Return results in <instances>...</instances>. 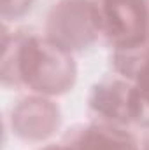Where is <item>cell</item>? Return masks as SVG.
<instances>
[{
  "mask_svg": "<svg viewBox=\"0 0 149 150\" xmlns=\"http://www.w3.org/2000/svg\"><path fill=\"white\" fill-rule=\"evenodd\" d=\"M74 150H142L135 136L126 127L105 122H91L81 126L67 142Z\"/></svg>",
  "mask_w": 149,
  "mask_h": 150,
  "instance_id": "52a82bcc",
  "label": "cell"
},
{
  "mask_svg": "<svg viewBox=\"0 0 149 150\" xmlns=\"http://www.w3.org/2000/svg\"><path fill=\"white\" fill-rule=\"evenodd\" d=\"M90 113L98 122L128 127L133 124V84L119 74L100 79L88 96Z\"/></svg>",
  "mask_w": 149,
  "mask_h": 150,
  "instance_id": "5b68a950",
  "label": "cell"
},
{
  "mask_svg": "<svg viewBox=\"0 0 149 150\" xmlns=\"http://www.w3.org/2000/svg\"><path fill=\"white\" fill-rule=\"evenodd\" d=\"M35 0H0V14L4 25L23 19L34 7Z\"/></svg>",
  "mask_w": 149,
  "mask_h": 150,
  "instance_id": "ba28073f",
  "label": "cell"
},
{
  "mask_svg": "<svg viewBox=\"0 0 149 150\" xmlns=\"http://www.w3.org/2000/svg\"><path fill=\"white\" fill-rule=\"evenodd\" d=\"M39 150H74V149L67 142H63V143H47V145L40 147Z\"/></svg>",
  "mask_w": 149,
  "mask_h": 150,
  "instance_id": "9c48e42d",
  "label": "cell"
},
{
  "mask_svg": "<svg viewBox=\"0 0 149 150\" xmlns=\"http://www.w3.org/2000/svg\"><path fill=\"white\" fill-rule=\"evenodd\" d=\"M142 150H149V136L144 140V143H142Z\"/></svg>",
  "mask_w": 149,
  "mask_h": 150,
  "instance_id": "30bf717a",
  "label": "cell"
},
{
  "mask_svg": "<svg viewBox=\"0 0 149 150\" xmlns=\"http://www.w3.org/2000/svg\"><path fill=\"white\" fill-rule=\"evenodd\" d=\"M0 77L4 87L58 98L74 89L77 63L72 52L47 37L9 32V25H4Z\"/></svg>",
  "mask_w": 149,
  "mask_h": 150,
  "instance_id": "6da1fadb",
  "label": "cell"
},
{
  "mask_svg": "<svg viewBox=\"0 0 149 150\" xmlns=\"http://www.w3.org/2000/svg\"><path fill=\"white\" fill-rule=\"evenodd\" d=\"M44 37L69 52H82L102 38L95 0H58L47 11Z\"/></svg>",
  "mask_w": 149,
  "mask_h": 150,
  "instance_id": "7a4b0ae2",
  "label": "cell"
},
{
  "mask_svg": "<svg viewBox=\"0 0 149 150\" xmlns=\"http://www.w3.org/2000/svg\"><path fill=\"white\" fill-rule=\"evenodd\" d=\"M116 74L133 84V124L149 127V45L128 51L112 52Z\"/></svg>",
  "mask_w": 149,
  "mask_h": 150,
  "instance_id": "8992f818",
  "label": "cell"
},
{
  "mask_svg": "<svg viewBox=\"0 0 149 150\" xmlns=\"http://www.w3.org/2000/svg\"><path fill=\"white\" fill-rule=\"evenodd\" d=\"M9 126L16 138L27 143H44L62 126V110L53 98L28 94L11 108Z\"/></svg>",
  "mask_w": 149,
  "mask_h": 150,
  "instance_id": "277c9868",
  "label": "cell"
},
{
  "mask_svg": "<svg viewBox=\"0 0 149 150\" xmlns=\"http://www.w3.org/2000/svg\"><path fill=\"white\" fill-rule=\"evenodd\" d=\"M102 38L112 52L149 45V0H95Z\"/></svg>",
  "mask_w": 149,
  "mask_h": 150,
  "instance_id": "3957f363",
  "label": "cell"
}]
</instances>
